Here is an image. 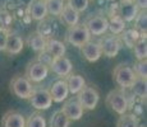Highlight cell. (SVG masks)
<instances>
[{
    "label": "cell",
    "instance_id": "52a82bcc",
    "mask_svg": "<svg viewBox=\"0 0 147 127\" xmlns=\"http://www.w3.org/2000/svg\"><path fill=\"white\" fill-rule=\"evenodd\" d=\"M30 99L31 106L37 111H45L49 109L53 104L51 95H50L49 90L47 89H33Z\"/></svg>",
    "mask_w": 147,
    "mask_h": 127
},
{
    "label": "cell",
    "instance_id": "44dd1931",
    "mask_svg": "<svg viewBox=\"0 0 147 127\" xmlns=\"http://www.w3.org/2000/svg\"><path fill=\"white\" fill-rule=\"evenodd\" d=\"M46 42H47V38L44 37L42 35H40L38 32L31 33L27 38V45L30 46V49L33 50L37 53L40 52V51L45 50V47H46Z\"/></svg>",
    "mask_w": 147,
    "mask_h": 127
},
{
    "label": "cell",
    "instance_id": "d590c367",
    "mask_svg": "<svg viewBox=\"0 0 147 127\" xmlns=\"http://www.w3.org/2000/svg\"><path fill=\"white\" fill-rule=\"evenodd\" d=\"M63 1H65V0H63Z\"/></svg>",
    "mask_w": 147,
    "mask_h": 127
},
{
    "label": "cell",
    "instance_id": "83f0119b",
    "mask_svg": "<svg viewBox=\"0 0 147 127\" xmlns=\"http://www.w3.org/2000/svg\"><path fill=\"white\" fill-rule=\"evenodd\" d=\"M46 3V9H47V14L54 17H59L63 10L65 3L63 0H45Z\"/></svg>",
    "mask_w": 147,
    "mask_h": 127
},
{
    "label": "cell",
    "instance_id": "ba28073f",
    "mask_svg": "<svg viewBox=\"0 0 147 127\" xmlns=\"http://www.w3.org/2000/svg\"><path fill=\"white\" fill-rule=\"evenodd\" d=\"M98 45H100V47H101L102 55H105L106 57H109V59L115 57L121 49V41L115 35L105 36V37L98 42Z\"/></svg>",
    "mask_w": 147,
    "mask_h": 127
},
{
    "label": "cell",
    "instance_id": "d6a6232c",
    "mask_svg": "<svg viewBox=\"0 0 147 127\" xmlns=\"http://www.w3.org/2000/svg\"><path fill=\"white\" fill-rule=\"evenodd\" d=\"M37 61H40V63H42V64H45V65H47V66H49L50 63L53 61V57H51V55H50L46 50H42V51L38 52Z\"/></svg>",
    "mask_w": 147,
    "mask_h": 127
},
{
    "label": "cell",
    "instance_id": "d6986e66",
    "mask_svg": "<svg viewBox=\"0 0 147 127\" xmlns=\"http://www.w3.org/2000/svg\"><path fill=\"white\" fill-rule=\"evenodd\" d=\"M59 17H60L61 22H63L64 24H67L68 27H72V25H76L80 23V13L67 4L64 5L63 10H61Z\"/></svg>",
    "mask_w": 147,
    "mask_h": 127
},
{
    "label": "cell",
    "instance_id": "e575fe53",
    "mask_svg": "<svg viewBox=\"0 0 147 127\" xmlns=\"http://www.w3.org/2000/svg\"><path fill=\"white\" fill-rule=\"evenodd\" d=\"M136 3V5L138 7V9L140 10H146L147 8V0H133Z\"/></svg>",
    "mask_w": 147,
    "mask_h": 127
},
{
    "label": "cell",
    "instance_id": "4fadbf2b",
    "mask_svg": "<svg viewBox=\"0 0 147 127\" xmlns=\"http://www.w3.org/2000/svg\"><path fill=\"white\" fill-rule=\"evenodd\" d=\"M138 12V7L136 5V3L133 0H121L119 4V15L121 17L124 22H133L134 18L137 17Z\"/></svg>",
    "mask_w": 147,
    "mask_h": 127
},
{
    "label": "cell",
    "instance_id": "9c48e42d",
    "mask_svg": "<svg viewBox=\"0 0 147 127\" xmlns=\"http://www.w3.org/2000/svg\"><path fill=\"white\" fill-rule=\"evenodd\" d=\"M84 25L91 33V36H102L107 32V18L104 15L90 17Z\"/></svg>",
    "mask_w": 147,
    "mask_h": 127
},
{
    "label": "cell",
    "instance_id": "836d02e7",
    "mask_svg": "<svg viewBox=\"0 0 147 127\" xmlns=\"http://www.w3.org/2000/svg\"><path fill=\"white\" fill-rule=\"evenodd\" d=\"M7 37H8V32L5 29H1V28H0V51H4V49H5Z\"/></svg>",
    "mask_w": 147,
    "mask_h": 127
},
{
    "label": "cell",
    "instance_id": "8992f818",
    "mask_svg": "<svg viewBox=\"0 0 147 127\" xmlns=\"http://www.w3.org/2000/svg\"><path fill=\"white\" fill-rule=\"evenodd\" d=\"M47 75H49V66L37 60L28 64L24 71V76L31 83H41L46 79Z\"/></svg>",
    "mask_w": 147,
    "mask_h": 127
},
{
    "label": "cell",
    "instance_id": "d4e9b609",
    "mask_svg": "<svg viewBox=\"0 0 147 127\" xmlns=\"http://www.w3.org/2000/svg\"><path fill=\"white\" fill-rule=\"evenodd\" d=\"M117 127H140V120L133 113H123L117 121Z\"/></svg>",
    "mask_w": 147,
    "mask_h": 127
},
{
    "label": "cell",
    "instance_id": "7c38bea8",
    "mask_svg": "<svg viewBox=\"0 0 147 127\" xmlns=\"http://www.w3.org/2000/svg\"><path fill=\"white\" fill-rule=\"evenodd\" d=\"M27 14L31 19L40 22L42 19H46L47 9L45 0H31L27 7Z\"/></svg>",
    "mask_w": 147,
    "mask_h": 127
},
{
    "label": "cell",
    "instance_id": "f546056e",
    "mask_svg": "<svg viewBox=\"0 0 147 127\" xmlns=\"http://www.w3.org/2000/svg\"><path fill=\"white\" fill-rule=\"evenodd\" d=\"M134 23H136V29L140 31L141 33L146 35V29H147V14L146 10H140L137 14V17L134 18Z\"/></svg>",
    "mask_w": 147,
    "mask_h": 127
},
{
    "label": "cell",
    "instance_id": "5bb4252c",
    "mask_svg": "<svg viewBox=\"0 0 147 127\" xmlns=\"http://www.w3.org/2000/svg\"><path fill=\"white\" fill-rule=\"evenodd\" d=\"M81 52H82V56L88 63H96L101 57V55H102L98 42H92L91 39L81 47Z\"/></svg>",
    "mask_w": 147,
    "mask_h": 127
},
{
    "label": "cell",
    "instance_id": "4dcf8cb0",
    "mask_svg": "<svg viewBox=\"0 0 147 127\" xmlns=\"http://www.w3.org/2000/svg\"><path fill=\"white\" fill-rule=\"evenodd\" d=\"M133 71H134L136 76L146 79V76H147V63H146V60H138L137 63L134 64Z\"/></svg>",
    "mask_w": 147,
    "mask_h": 127
},
{
    "label": "cell",
    "instance_id": "4316f807",
    "mask_svg": "<svg viewBox=\"0 0 147 127\" xmlns=\"http://www.w3.org/2000/svg\"><path fill=\"white\" fill-rule=\"evenodd\" d=\"M69 118L60 111L54 112L50 118V127H69Z\"/></svg>",
    "mask_w": 147,
    "mask_h": 127
},
{
    "label": "cell",
    "instance_id": "7402d4cb",
    "mask_svg": "<svg viewBox=\"0 0 147 127\" xmlns=\"http://www.w3.org/2000/svg\"><path fill=\"white\" fill-rule=\"evenodd\" d=\"M120 38L121 42L124 43V46H127L128 49H133L134 43L140 39L141 37V32L137 31L136 28H131V29H124L123 32L120 33Z\"/></svg>",
    "mask_w": 147,
    "mask_h": 127
},
{
    "label": "cell",
    "instance_id": "e0dca14e",
    "mask_svg": "<svg viewBox=\"0 0 147 127\" xmlns=\"http://www.w3.org/2000/svg\"><path fill=\"white\" fill-rule=\"evenodd\" d=\"M24 47V41L18 35H8L4 51L9 55H18Z\"/></svg>",
    "mask_w": 147,
    "mask_h": 127
},
{
    "label": "cell",
    "instance_id": "ac0fdd59",
    "mask_svg": "<svg viewBox=\"0 0 147 127\" xmlns=\"http://www.w3.org/2000/svg\"><path fill=\"white\" fill-rule=\"evenodd\" d=\"M67 85H68V90L72 94H78V93L82 90L84 85H86V80L80 74H72L70 72L69 75L67 76Z\"/></svg>",
    "mask_w": 147,
    "mask_h": 127
},
{
    "label": "cell",
    "instance_id": "603a6c76",
    "mask_svg": "<svg viewBox=\"0 0 147 127\" xmlns=\"http://www.w3.org/2000/svg\"><path fill=\"white\" fill-rule=\"evenodd\" d=\"M125 29V22L121 19L120 15H113L110 19H107V31L111 32V35H120Z\"/></svg>",
    "mask_w": 147,
    "mask_h": 127
},
{
    "label": "cell",
    "instance_id": "7a4b0ae2",
    "mask_svg": "<svg viewBox=\"0 0 147 127\" xmlns=\"http://www.w3.org/2000/svg\"><path fill=\"white\" fill-rule=\"evenodd\" d=\"M136 74L133 71V67L127 64H119L113 70V79L115 84L121 89H129L131 85L136 80Z\"/></svg>",
    "mask_w": 147,
    "mask_h": 127
},
{
    "label": "cell",
    "instance_id": "2e32d148",
    "mask_svg": "<svg viewBox=\"0 0 147 127\" xmlns=\"http://www.w3.org/2000/svg\"><path fill=\"white\" fill-rule=\"evenodd\" d=\"M3 127H26V120L23 114L17 111L7 112L1 118Z\"/></svg>",
    "mask_w": 147,
    "mask_h": 127
},
{
    "label": "cell",
    "instance_id": "484cf974",
    "mask_svg": "<svg viewBox=\"0 0 147 127\" xmlns=\"http://www.w3.org/2000/svg\"><path fill=\"white\" fill-rule=\"evenodd\" d=\"M146 79H142V78H136V80L133 81V84L131 85V89L132 90V94L136 95L137 98L140 99H146Z\"/></svg>",
    "mask_w": 147,
    "mask_h": 127
},
{
    "label": "cell",
    "instance_id": "9a60e30c",
    "mask_svg": "<svg viewBox=\"0 0 147 127\" xmlns=\"http://www.w3.org/2000/svg\"><path fill=\"white\" fill-rule=\"evenodd\" d=\"M50 95H51V99L55 103H61L68 98V94H69V90H68V85L67 81L64 79H60V80L55 81V83L51 85V88L49 90Z\"/></svg>",
    "mask_w": 147,
    "mask_h": 127
},
{
    "label": "cell",
    "instance_id": "3957f363",
    "mask_svg": "<svg viewBox=\"0 0 147 127\" xmlns=\"http://www.w3.org/2000/svg\"><path fill=\"white\" fill-rule=\"evenodd\" d=\"M91 39V33L88 32V29L86 28L84 24H76L68 28L65 33V41L69 45L74 47L81 49L86 42H88Z\"/></svg>",
    "mask_w": 147,
    "mask_h": 127
},
{
    "label": "cell",
    "instance_id": "ffe728a7",
    "mask_svg": "<svg viewBox=\"0 0 147 127\" xmlns=\"http://www.w3.org/2000/svg\"><path fill=\"white\" fill-rule=\"evenodd\" d=\"M45 50L47 51V52L51 55L53 59H56V57H60V56H64V53H65V45L61 41H59V39H47L46 42V47H45Z\"/></svg>",
    "mask_w": 147,
    "mask_h": 127
},
{
    "label": "cell",
    "instance_id": "30bf717a",
    "mask_svg": "<svg viewBox=\"0 0 147 127\" xmlns=\"http://www.w3.org/2000/svg\"><path fill=\"white\" fill-rule=\"evenodd\" d=\"M49 66L54 74L58 75L59 78H61V79L67 78V76L72 72V69H73L72 61L68 57H65V56H60V57L53 59V61L50 63Z\"/></svg>",
    "mask_w": 147,
    "mask_h": 127
},
{
    "label": "cell",
    "instance_id": "5b68a950",
    "mask_svg": "<svg viewBox=\"0 0 147 127\" xmlns=\"http://www.w3.org/2000/svg\"><path fill=\"white\" fill-rule=\"evenodd\" d=\"M33 85L26 76H14L10 81V92L21 99H28L32 94Z\"/></svg>",
    "mask_w": 147,
    "mask_h": 127
},
{
    "label": "cell",
    "instance_id": "6da1fadb",
    "mask_svg": "<svg viewBox=\"0 0 147 127\" xmlns=\"http://www.w3.org/2000/svg\"><path fill=\"white\" fill-rule=\"evenodd\" d=\"M106 106L111 109L114 113L117 114H123L128 111L129 108V99L127 97L124 89H114L106 95L105 99Z\"/></svg>",
    "mask_w": 147,
    "mask_h": 127
},
{
    "label": "cell",
    "instance_id": "cb8c5ba5",
    "mask_svg": "<svg viewBox=\"0 0 147 127\" xmlns=\"http://www.w3.org/2000/svg\"><path fill=\"white\" fill-rule=\"evenodd\" d=\"M134 56L137 60H146L147 57V42H146V35L141 33V37L133 46Z\"/></svg>",
    "mask_w": 147,
    "mask_h": 127
},
{
    "label": "cell",
    "instance_id": "277c9868",
    "mask_svg": "<svg viewBox=\"0 0 147 127\" xmlns=\"http://www.w3.org/2000/svg\"><path fill=\"white\" fill-rule=\"evenodd\" d=\"M77 95H78L77 99L81 103L82 108L84 111H92V109H95L98 104V100H100V94H98L97 89L94 88V86L84 85Z\"/></svg>",
    "mask_w": 147,
    "mask_h": 127
},
{
    "label": "cell",
    "instance_id": "8fae6325",
    "mask_svg": "<svg viewBox=\"0 0 147 127\" xmlns=\"http://www.w3.org/2000/svg\"><path fill=\"white\" fill-rule=\"evenodd\" d=\"M61 112L69 118V121H78L83 117L84 109L82 108L77 98H69L68 100L64 102Z\"/></svg>",
    "mask_w": 147,
    "mask_h": 127
},
{
    "label": "cell",
    "instance_id": "1f68e13d",
    "mask_svg": "<svg viewBox=\"0 0 147 127\" xmlns=\"http://www.w3.org/2000/svg\"><path fill=\"white\" fill-rule=\"evenodd\" d=\"M90 0H68L67 5H69L70 8H73L74 10H77L78 13H82L88 8Z\"/></svg>",
    "mask_w": 147,
    "mask_h": 127
},
{
    "label": "cell",
    "instance_id": "f1b7e54d",
    "mask_svg": "<svg viewBox=\"0 0 147 127\" xmlns=\"http://www.w3.org/2000/svg\"><path fill=\"white\" fill-rule=\"evenodd\" d=\"M26 127H46V120L38 112H35L26 121Z\"/></svg>",
    "mask_w": 147,
    "mask_h": 127
}]
</instances>
